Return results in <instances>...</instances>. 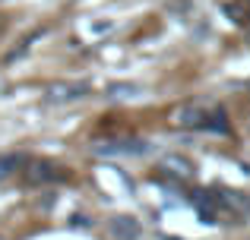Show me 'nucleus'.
Returning <instances> with one entry per match:
<instances>
[{"instance_id":"39448f33","label":"nucleus","mask_w":250,"mask_h":240,"mask_svg":"<svg viewBox=\"0 0 250 240\" xmlns=\"http://www.w3.org/2000/svg\"><path fill=\"white\" fill-rule=\"evenodd\" d=\"M159 167L165 174H171V177H177V180H190L193 177V165H190V158H184V155H165Z\"/></svg>"},{"instance_id":"9d476101","label":"nucleus","mask_w":250,"mask_h":240,"mask_svg":"<svg viewBox=\"0 0 250 240\" xmlns=\"http://www.w3.org/2000/svg\"><path fill=\"white\" fill-rule=\"evenodd\" d=\"M111 92H114V98H130V95H136L140 89H136V86H114Z\"/></svg>"},{"instance_id":"f03ea898","label":"nucleus","mask_w":250,"mask_h":240,"mask_svg":"<svg viewBox=\"0 0 250 240\" xmlns=\"http://www.w3.org/2000/svg\"><path fill=\"white\" fill-rule=\"evenodd\" d=\"M85 95H89V86H85V82H54V86H48V101H54V105L80 101Z\"/></svg>"},{"instance_id":"20e7f679","label":"nucleus","mask_w":250,"mask_h":240,"mask_svg":"<svg viewBox=\"0 0 250 240\" xmlns=\"http://www.w3.org/2000/svg\"><path fill=\"white\" fill-rule=\"evenodd\" d=\"M108 231H111V237H114V240H136V237L143 234L140 222H136L133 215H117V218H111V222H108Z\"/></svg>"},{"instance_id":"1a4fd4ad","label":"nucleus","mask_w":250,"mask_h":240,"mask_svg":"<svg viewBox=\"0 0 250 240\" xmlns=\"http://www.w3.org/2000/svg\"><path fill=\"white\" fill-rule=\"evenodd\" d=\"M206 129H215V133H228V123H225V114L215 108L212 111V117H209V123H206Z\"/></svg>"},{"instance_id":"423d86ee","label":"nucleus","mask_w":250,"mask_h":240,"mask_svg":"<svg viewBox=\"0 0 250 240\" xmlns=\"http://www.w3.org/2000/svg\"><path fill=\"white\" fill-rule=\"evenodd\" d=\"M25 177H29V184H51V180H63L67 174L61 167H54L51 161H35L32 171H25Z\"/></svg>"},{"instance_id":"7ed1b4c3","label":"nucleus","mask_w":250,"mask_h":240,"mask_svg":"<svg viewBox=\"0 0 250 240\" xmlns=\"http://www.w3.org/2000/svg\"><path fill=\"white\" fill-rule=\"evenodd\" d=\"M219 203H222V212H231V215H238V218H250V196L247 193L219 190Z\"/></svg>"},{"instance_id":"f257e3e1","label":"nucleus","mask_w":250,"mask_h":240,"mask_svg":"<svg viewBox=\"0 0 250 240\" xmlns=\"http://www.w3.org/2000/svg\"><path fill=\"white\" fill-rule=\"evenodd\" d=\"M209 117H212V111L203 108L200 101H187V105H181V108L171 111V123L181 127V129H200V127L209 123Z\"/></svg>"},{"instance_id":"6e6552de","label":"nucleus","mask_w":250,"mask_h":240,"mask_svg":"<svg viewBox=\"0 0 250 240\" xmlns=\"http://www.w3.org/2000/svg\"><path fill=\"white\" fill-rule=\"evenodd\" d=\"M19 165H22V155H0V180H6Z\"/></svg>"},{"instance_id":"0eeeda50","label":"nucleus","mask_w":250,"mask_h":240,"mask_svg":"<svg viewBox=\"0 0 250 240\" xmlns=\"http://www.w3.org/2000/svg\"><path fill=\"white\" fill-rule=\"evenodd\" d=\"M95 152L98 155H146V142H104Z\"/></svg>"}]
</instances>
